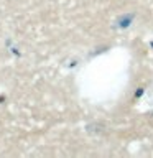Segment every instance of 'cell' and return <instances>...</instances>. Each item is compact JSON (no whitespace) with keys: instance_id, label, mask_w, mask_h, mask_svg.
I'll return each instance as SVG.
<instances>
[]
</instances>
